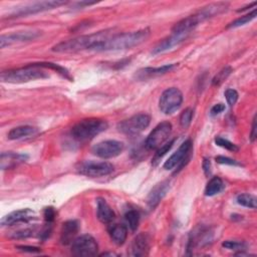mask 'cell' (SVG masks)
Here are the masks:
<instances>
[{
  "label": "cell",
  "mask_w": 257,
  "mask_h": 257,
  "mask_svg": "<svg viewBox=\"0 0 257 257\" xmlns=\"http://www.w3.org/2000/svg\"><path fill=\"white\" fill-rule=\"evenodd\" d=\"M112 29H105L95 33L77 36L72 39L64 40L52 47V51L58 53H73L85 49H92L96 44L111 37Z\"/></svg>",
  "instance_id": "obj_1"
},
{
  "label": "cell",
  "mask_w": 257,
  "mask_h": 257,
  "mask_svg": "<svg viewBox=\"0 0 257 257\" xmlns=\"http://www.w3.org/2000/svg\"><path fill=\"white\" fill-rule=\"evenodd\" d=\"M151 34L149 28H144L138 31L114 34L108 39L96 44L92 50L95 51H110V50H121L130 49L138 46L145 42Z\"/></svg>",
  "instance_id": "obj_2"
},
{
  "label": "cell",
  "mask_w": 257,
  "mask_h": 257,
  "mask_svg": "<svg viewBox=\"0 0 257 257\" xmlns=\"http://www.w3.org/2000/svg\"><path fill=\"white\" fill-rule=\"evenodd\" d=\"M49 77L46 70L41 69L36 63L28 64L24 67L3 71L0 78L3 82L9 83H23L36 79H43Z\"/></svg>",
  "instance_id": "obj_3"
},
{
  "label": "cell",
  "mask_w": 257,
  "mask_h": 257,
  "mask_svg": "<svg viewBox=\"0 0 257 257\" xmlns=\"http://www.w3.org/2000/svg\"><path fill=\"white\" fill-rule=\"evenodd\" d=\"M107 126V122L104 119L95 117L85 118L73 125L71 128V136L79 142H85L105 131Z\"/></svg>",
  "instance_id": "obj_4"
},
{
  "label": "cell",
  "mask_w": 257,
  "mask_h": 257,
  "mask_svg": "<svg viewBox=\"0 0 257 257\" xmlns=\"http://www.w3.org/2000/svg\"><path fill=\"white\" fill-rule=\"evenodd\" d=\"M151 116L147 113L135 114L117 124V130L126 136H136L149 126Z\"/></svg>",
  "instance_id": "obj_5"
},
{
  "label": "cell",
  "mask_w": 257,
  "mask_h": 257,
  "mask_svg": "<svg viewBox=\"0 0 257 257\" xmlns=\"http://www.w3.org/2000/svg\"><path fill=\"white\" fill-rule=\"evenodd\" d=\"M183 102V94L176 87L167 88L160 96L159 107L165 114H171L180 108Z\"/></svg>",
  "instance_id": "obj_6"
},
{
  "label": "cell",
  "mask_w": 257,
  "mask_h": 257,
  "mask_svg": "<svg viewBox=\"0 0 257 257\" xmlns=\"http://www.w3.org/2000/svg\"><path fill=\"white\" fill-rule=\"evenodd\" d=\"M172 132V124L169 121L160 122L148 136L146 147L149 150H158L168 140Z\"/></svg>",
  "instance_id": "obj_7"
},
{
  "label": "cell",
  "mask_w": 257,
  "mask_h": 257,
  "mask_svg": "<svg viewBox=\"0 0 257 257\" xmlns=\"http://www.w3.org/2000/svg\"><path fill=\"white\" fill-rule=\"evenodd\" d=\"M114 168L110 163L107 162H83L79 164L77 171L79 174L91 177V178H99L103 176H107L113 172Z\"/></svg>",
  "instance_id": "obj_8"
},
{
  "label": "cell",
  "mask_w": 257,
  "mask_h": 257,
  "mask_svg": "<svg viewBox=\"0 0 257 257\" xmlns=\"http://www.w3.org/2000/svg\"><path fill=\"white\" fill-rule=\"evenodd\" d=\"M98 251L95 239L88 235H81L71 243V252L76 256H94Z\"/></svg>",
  "instance_id": "obj_9"
},
{
  "label": "cell",
  "mask_w": 257,
  "mask_h": 257,
  "mask_svg": "<svg viewBox=\"0 0 257 257\" xmlns=\"http://www.w3.org/2000/svg\"><path fill=\"white\" fill-rule=\"evenodd\" d=\"M66 4L65 1H59V0H51V1H38V2H33L26 4L19 9H17L15 12L11 14L12 17H21V16H26L46 10H50L53 8H57L61 5Z\"/></svg>",
  "instance_id": "obj_10"
},
{
  "label": "cell",
  "mask_w": 257,
  "mask_h": 257,
  "mask_svg": "<svg viewBox=\"0 0 257 257\" xmlns=\"http://www.w3.org/2000/svg\"><path fill=\"white\" fill-rule=\"evenodd\" d=\"M123 144L119 141L115 140H107L102 141L94 145L91 149L93 155L102 158V159H110L118 156L123 151Z\"/></svg>",
  "instance_id": "obj_11"
},
{
  "label": "cell",
  "mask_w": 257,
  "mask_h": 257,
  "mask_svg": "<svg viewBox=\"0 0 257 257\" xmlns=\"http://www.w3.org/2000/svg\"><path fill=\"white\" fill-rule=\"evenodd\" d=\"M39 31H33V30H25V31H17L10 34H4L0 38V46L1 48H4L5 46L12 45L14 43H20V42H27L36 39L38 36H40Z\"/></svg>",
  "instance_id": "obj_12"
},
{
  "label": "cell",
  "mask_w": 257,
  "mask_h": 257,
  "mask_svg": "<svg viewBox=\"0 0 257 257\" xmlns=\"http://www.w3.org/2000/svg\"><path fill=\"white\" fill-rule=\"evenodd\" d=\"M191 149H192L191 140H187L184 143H182L181 146L178 148V150L165 162L164 169L172 170L180 165H183L184 161H186L187 156L189 155Z\"/></svg>",
  "instance_id": "obj_13"
},
{
  "label": "cell",
  "mask_w": 257,
  "mask_h": 257,
  "mask_svg": "<svg viewBox=\"0 0 257 257\" xmlns=\"http://www.w3.org/2000/svg\"><path fill=\"white\" fill-rule=\"evenodd\" d=\"M34 218V212L30 209H22L9 213L1 220L2 226H12L19 223H26Z\"/></svg>",
  "instance_id": "obj_14"
},
{
  "label": "cell",
  "mask_w": 257,
  "mask_h": 257,
  "mask_svg": "<svg viewBox=\"0 0 257 257\" xmlns=\"http://www.w3.org/2000/svg\"><path fill=\"white\" fill-rule=\"evenodd\" d=\"M169 189H170V182L169 181H163V182L157 184L152 189V191L150 192V194L147 198L148 207L151 210L155 209L159 205V203L163 200V198L166 196Z\"/></svg>",
  "instance_id": "obj_15"
},
{
  "label": "cell",
  "mask_w": 257,
  "mask_h": 257,
  "mask_svg": "<svg viewBox=\"0 0 257 257\" xmlns=\"http://www.w3.org/2000/svg\"><path fill=\"white\" fill-rule=\"evenodd\" d=\"M151 247L150 237L146 233H141L133 240L131 244L132 256H145L148 255Z\"/></svg>",
  "instance_id": "obj_16"
},
{
  "label": "cell",
  "mask_w": 257,
  "mask_h": 257,
  "mask_svg": "<svg viewBox=\"0 0 257 257\" xmlns=\"http://www.w3.org/2000/svg\"><path fill=\"white\" fill-rule=\"evenodd\" d=\"M229 6V3L227 2H216V3H211L206 6H204L201 10H199L196 14L199 17L200 21H205L211 17H214L224 11L227 10Z\"/></svg>",
  "instance_id": "obj_17"
},
{
  "label": "cell",
  "mask_w": 257,
  "mask_h": 257,
  "mask_svg": "<svg viewBox=\"0 0 257 257\" xmlns=\"http://www.w3.org/2000/svg\"><path fill=\"white\" fill-rule=\"evenodd\" d=\"M79 226L77 221L69 220L63 223L60 231V242L63 245H68L73 242L78 232Z\"/></svg>",
  "instance_id": "obj_18"
},
{
  "label": "cell",
  "mask_w": 257,
  "mask_h": 257,
  "mask_svg": "<svg viewBox=\"0 0 257 257\" xmlns=\"http://www.w3.org/2000/svg\"><path fill=\"white\" fill-rule=\"evenodd\" d=\"M200 22L201 21H200L199 17L195 13L194 15H190V16L180 20L179 22H177L173 26L172 32L177 33V34H189L190 31L192 29H194Z\"/></svg>",
  "instance_id": "obj_19"
},
{
  "label": "cell",
  "mask_w": 257,
  "mask_h": 257,
  "mask_svg": "<svg viewBox=\"0 0 257 257\" xmlns=\"http://www.w3.org/2000/svg\"><path fill=\"white\" fill-rule=\"evenodd\" d=\"M189 34H177V33H173L171 36L163 39L162 41H160L156 47L154 48L153 50V53L154 54H157V53H161V52H164L168 49H171L172 47L180 44L182 41H184L187 36Z\"/></svg>",
  "instance_id": "obj_20"
},
{
  "label": "cell",
  "mask_w": 257,
  "mask_h": 257,
  "mask_svg": "<svg viewBox=\"0 0 257 257\" xmlns=\"http://www.w3.org/2000/svg\"><path fill=\"white\" fill-rule=\"evenodd\" d=\"M28 159L26 155L23 154H17L13 152H6L1 154L0 158V166L2 170L11 169L23 162H25Z\"/></svg>",
  "instance_id": "obj_21"
},
{
  "label": "cell",
  "mask_w": 257,
  "mask_h": 257,
  "mask_svg": "<svg viewBox=\"0 0 257 257\" xmlns=\"http://www.w3.org/2000/svg\"><path fill=\"white\" fill-rule=\"evenodd\" d=\"M175 66H176V64L173 63V64H166V65L159 66V67L142 68L136 73V77L140 80H144V79H147V78H151V77H154V76L165 74V73L171 71L172 69H174Z\"/></svg>",
  "instance_id": "obj_22"
},
{
  "label": "cell",
  "mask_w": 257,
  "mask_h": 257,
  "mask_svg": "<svg viewBox=\"0 0 257 257\" xmlns=\"http://www.w3.org/2000/svg\"><path fill=\"white\" fill-rule=\"evenodd\" d=\"M96 215L98 220L103 224H108L112 222V220L114 219V212L112 211L110 206L106 203V201L102 198L97 199Z\"/></svg>",
  "instance_id": "obj_23"
},
{
  "label": "cell",
  "mask_w": 257,
  "mask_h": 257,
  "mask_svg": "<svg viewBox=\"0 0 257 257\" xmlns=\"http://www.w3.org/2000/svg\"><path fill=\"white\" fill-rule=\"evenodd\" d=\"M38 132L37 127L32 125H19L13 127L7 135L9 140H20L36 135Z\"/></svg>",
  "instance_id": "obj_24"
},
{
  "label": "cell",
  "mask_w": 257,
  "mask_h": 257,
  "mask_svg": "<svg viewBox=\"0 0 257 257\" xmlns=\"http://www.w3.org/2000/svg\"><path fill=\"white\" fill-rule=\"evenodd\" d=\"M108 232H109L110 239L116 245H122L124 243V241L126 240L127 229L124 225L115 224L110 227Z\"/></svg>",
  "instance_id": "obj_25"
},
{
  "label": "cell",
  "mask_w": 257,
  "mask_h": 257,
  "mask_svg": "<svg viewBox=\"0 0 257 257\" xmlns=\"http://www.w3.org/2000/svg\"><path fill=\"white\" fill-rule=\"evenodd\" d=\"M225 185L221 178L219 177H213L207 184L205 188V195L208 197L215 196L223 191Z\"/></svg>",
  "instance_id": "obj_26"
},
{
  "label": "cell",
  "mask_w": 257,
  "mask_h": 257,
  "mask_svg": "<svg viewBox=\"0 0 257 257\" xmlns=\"http://www.w3.org/2000/svg\"><path fill=\"white\" fill-rule=\"evenodd\" d=\"M256 13H257V11H256V9L254 8L251 12H249V13H247V14H245V15L239 17V18H237L236 20L232 21V22L227 26V28H235V27H239V26L245 25L246 23L250 22L251 20H253V19L256 17Z\"/></svg>",
  "instance_id": "obj_27"
},
{
  "label": "cell",
  "mask_w": 257,
  "mask_h": 257,
  "mask_svg": "<svg viewBox=\"0 0 257 257\" xmlns=\"http://www.w3.org/2000/svg\"><path fill=\"white\" fill-rule=\"evenodd\" d=\"M237 203L243 207L255 209L256 208V197L251 194H240L236 199Z\"/></svg>",
  "instance_id": "obj_28"
},
{
  "label": "cell",
  "mask_w": 257,
  "mask_h": 257,
  "mask_svg": "<svg viewBox=\"0 0 257 257\" xmlns=\"http://www.w3.org/2000/svg\"><path fill=\"white\" fill-rule=\"evenodd\" d=\"M124 218L126 223L128 224V227L132 231L137 230L139 223H140V214L136 210H130L124 214Z\"/></svg>",
  "instance_id": "obj_29"
},
{
  "label": "cell",
  "mask_w": 257,
  "mask_h": 257,
  "mask_svg": "<svg viewBox=\"0 0 257 257\" xmlns=\"http://www.w3.org/2000/svg\"><path fill=\"white\" fill-rule=\"evenodd\" d=\"M232 72V68L230 66H225L223 67L212 79V84L215 86L220 85Z\"/></svg>",
  "instance_id": "obj_30"
},
{
  "label": "cell",
  "mask_w": 257,
  "mask_h": 257,
  "mask_svg": "<svg viewBox=\"0 0 257 257\" xmlns=\"http://www.w3.org/2000/svg\"><path fill=\"white\" fill-rule=\"evenodd\" d=\"M194 115V110L191 107H187L185 110H183V112L180 115V124L182 127L187 128L192 121Z\"/></svg>",
  "instance_id": "obj_31"
},
{
  "label": "cell",
  "mask_w": 257,
  "mask_h": 257,
  "mask_svg": "<svg viewBox=\"0 0 257 257\" xmlns=\"http://www.w3.org/2000/svg\"><path fill=\"white\" fill-rule=\"evenodd\" d=\"M215 143H216L217 146H219L221 148H224V149H226L228 151H231V152H237L239 150V148L235 144H233L232 142H230V141H228V140H226L222 137H217L215 139Z\"/></svg>",
  "instance_id": "obj_32"
},
{
  "label": "cell",
  "mask_w": 257,
  "mask_h": 257,
  "mask_svg": "<svg viewBox=\"0 0 257 257\" xmlns=\"http://www.w3.org/2000/svg\"><path fill=\"white\" fill-rule=\"evenodd\" d=\"M175 141H176V140H172L171 142H169V143H167V144H165V145H162V146L158 149V151H157V153H156V155H155V157H154V162H158L159 160H161V159L172 149V147H173L174 144H175Z\"/></svg>",
  "instance_id": "obj_33"
},
{
  "label": "cell",
  "mask_w": 257,
  "mask_h": 257,
  "mask_svg": "<svg viewBox=\"0 0 257 257\" xmlns=\"http://www.w3.org/2000/svg\"><path fill=\"white\" fill-rule=\"evenodd\" d=\"M222 246L229 250H244L246 248V245L242 241H233V240H227L222 243Z\"/></svg>",
  "instance_id": "obj_34"
},
{
  "label": "cell",
  "mask_w": 257,
  "mask_h": 257,
  "mask_svg": "<svg viewBox=\"0 0 257 257\" xmlns=\"http://www.w3.org/2000/svg\"><path fill=\"white\" fill-rule=\"evenodd\" d=\"M224 94H225V97H226V100H227L228 104L230 106H233L236 103L237 99H238V92L233 88H228V89H226Z\"/></svg>",
  "instance_id": "obj_35"
},
{
  "label": "cell",
  "mask_w": 257,
  "mask_h": 257,
  "mask_svg": "<svg viewBox=\"0 0 257 257\" xmlns=\"http://www.w3.org/2000/svg\"><path fill=\"white\" fill-rule=\"evenodd\" d=\"M33 233H34L33 228H26V229H21L19 231L14 232L11 237L14 239H24V238L32 236Z\"/></svg>",
  "instance_id": "obj_36"
},
{
  "label": "cell",
  "mask_w": 257,
  "mask_h": 257,
  "mask_svg": "<svg viewBox=\"0 0 257 257\" xmlns=\"http://www.w3.org/2000/svg\"><path fill=\"white\" fill-rule=\"evenodd\" d=\"M216 162L219 163V164H223V165H230V166H240V164L233 160V159H230L228 157H223V156H218L215 158Z\"/></svg>",
  "instance_id": "obj_37"
},
{
  "label": "cell",
  "mask_w": 257,
  "mask_h": 257,
  "mask_svg": "<svg viewBox=\"0 0 257 257\" xmlns=\"http://www.w3.org/2000/svg\"><path fill=\"white\" fill-rule=\"evenodd\" d=\"M43 216L47 223H51V222H53V220L55 219V216H56L55 210L52 207H47L43 211Z\"/></svg>",
  "instance_id": "obj_38"
},
{
  "label": "cell",
  "mask_w": 257,
  "mask_h": 257,
  "mask_svg": "<svg viewBox=\"0 0 257 257\" xmlns=\"http://www.w3.org/2000/svg\"><path fill=\"white\" fill-rule=\"evenodd\" d=\"M224 109H225V104H223V103H217V104H215V105L211 108V114H212V115H217V114L221 113Z\"/></svg>",
  "instance_id": "obj_39"
},
{
  "label": "cell",
  "mask_w": 257,
  "mask_h": 257,
  "mask_svg": "<svg viewBox=\"0 0 257 257\" xmlns=\"http://www.w3.org/2000/svg\"><path fill=\"white\" fill-rule=\"evenodd\" d=\"M203 170L206 176H209L211 174V162L207 158L203 160Z\"/></svg>",
  "instance_id": "obj_40"
},
{
  "label": "cell",
  "mask_w": 257,
  "mask_h": 257,
  "mask_svg": "<svg viewBox=\"0 0 257 257\" xmlns=\"http://www.w3.org/2000/svg\"><path fill=\"white\" fill-rule=\"evenodd\" d=\"M17 249L21 250V251H24V252H30V253L39 252V248L32 247V246H17Z\"/></svg>",
  "instance_id": "obj_41"
},
{
  "label": "cell",
  "mask_w": 257,
  "mask_h": 257,
  "mask_svg": "<svg viewBox=\"0 0 257 257\" xmlns=\"http://www.w3.org/2000/svg\"><path fill=\"white\" fill-rule=\"evenodd\" d=\"M250 138H251L252 142H254L255 139H256V118H255V116H254L253 122H252V131H251Z\"/></svg>",
  "instance_id": "obj_42"
}]
</instances>
